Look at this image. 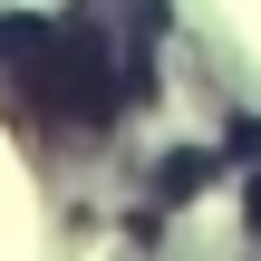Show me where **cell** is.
<instances>
[{
    "instance_id": "obj_1",
    "label": "cell",
    "mask_w": 261,
    "mask_h": 261,
    "mask_svg": "<svg viewBox=\"0 0 261 261\" xmlns=\"http://www.w3.org/2000/svg\"><path fill=\"white\" fill-rule=\"evenodd\" d=\"M0 97L48 136H107L126 116L116 48L87 19H0Z\"/></svg>"
}]
</instances>
